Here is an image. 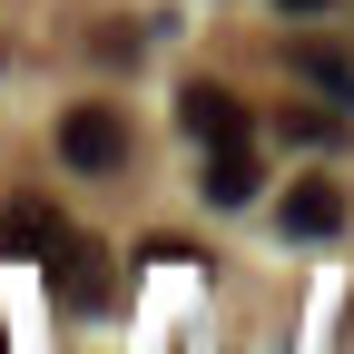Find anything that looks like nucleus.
Masks as SVG:
<instances>
[{
  "mask_svg": "<svg viewBox=\"0 0 354 354\" xmlns=\"http://www.w3.org/2000/svg\"><path fill=\"white\" fill-rule=\"evenodd\" d=\"M286 69H295V79H315L325 99H354V69H344L335 39H286Z\"/></svg>",
  "mask_w": 354,
  "mask_h": 354,
  "instance_id": "7",
  "label": "nucleus"
},
{
  "mask_svg": "<svg viewBox=\"0 0 354 354\" xmlns=\"http://www.w3.org/2000/svg\"><path fill=\"white\" fill-rule=\"evenodd\" d=\"M50 295H59V305H109V246L59 236V256H50Z\"/></svg>",
  "mask_w": 354,
  "mask_h": 354,
  "instance_id": "4",
  "label": "nucleus"
},
{
  "mask_svg": "<svg viewBox=\"0 0 354 354\" xmlns=\"http://www.w3.org/2000/svg\"><path fill=\"white\" fill-rule=\"evenodd\" d=\"M59 158H69V167H88V177H109V167H128V118H118L109 99H88V109H69V118H59Z\"/></svg>",
  "mask_w": 354,
  "mask_h": 354,
  "instance_id": "1",
  "label": "nucleus"
},
{
  "mask_svg": "<svg viewBox=\"0 0 354 354\" xmlns=\"http://www.w3.org/2000/svg\"><path fill=\"white\" fill-rule=\"evenodd\" d=\"M344 227V187L335 177H295L286 187V236H335Z\"/></svg>",
  "mask_w": 354,
  "mask_h": 354,
  "instance_id": "5",
  "label": "nucleus"
},
{
  "mask_svg": "<svg viewBox=\"0 0 354 354\" xmlns=\"http://www.w3.org/2000/svg\"><path fill=\"white\" fill-rule=\"evenodd\" d=\"M344 118H325V109H276V138H295V148H325Z\"/></svg>",
  "mask_w": 354,
  "mask_h": 354,
  "instance_id": "8",
  "label": "nucleus"
},
{
  "mask_svg": "<svg viewBox=\"0 0 354 354\" xmlns=\"http://www.w3.org/2000/svg\"><path fill=\"white\" fill-rule=\"evenodd\" d=\"M256 177H266V167H256V148L236 138V148H207V177H197V187H207L216 207H246V197H256Z\"/></svg>",
  "mask_w": 354,
  "mask_h": 354,
  "instance_id": "6",
  "label": "nucleus"
},
{
  "mask_svg": "<svg viewBox=\"0 0 354 354\" xmlns=\"http://www.w3.org/2000/svg\"><path fill=\"white\" fill-rule=\"evenodd\" d=\"M177 128H187L197 148H236L246 138V99L216 88V79H187V88H177Z\"/></svg>",
  "mask_w": 354,
  "mask_h": 354,
  "instance_id": "2",
  "label": "nucleus"
},
{
  "mask_svg": "<svg viewBox=\"0 0 354 354\" xmlns=\"http://www.w3.org/2000/svg\"><path fill=\"white\" fill-rule=\"evenodd\" d=\"M276 10H335V0H276Z\"/></svg>",
  "mask_w": 354,
  "mask_h": 354,
  "instance_id": "9",
  "label": "nucleus"
},
{
  "mask_svg": "<svg viewBox=\"0 0 354 354\" xmlns=\"http://www.w3.org/2000/svg\"><path fill=\"white\" fill-rule=\"evenodd\" d=\"M59 236H69V227H59V207L39 197V187H20L10 207H0V256H10V266H39Z\"/></svg>",
  "mask_w": 354,
  "mask_h": 354,
  "instance_id": "3",
  "label": "nucleus"
}]
</instances>
